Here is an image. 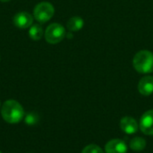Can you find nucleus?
Instances as JSON below:
<instances>
[{
    "label": "nucleus",
    "instance_id": "1",
    "mask_svg": "<svg viewBox=\"0 0 153 153\" xmlns=\"http://www.w3.org/2000/svg\"><path fill=\"white\" fill-rule=\"evenodd\" d=\"M3 119L9 124L19 123L24 117V110L22 105L13 100H6L1 108Z\"/></svg>",
    "mask_w": 153,
    "mask_h": 153
},
{
    "label": "nucleus",
    "instance_id": "2",
    "mask_svg": "<svg viewBox=\"0 0 153 153\" xmlns=\"http://www.w3.org/2000/svg\"><path fill=\"white\" fill-rule=\"evenodd\" d=\"M134 69L140 74L153 72V53L150 50H141L135 54L133 59Z\"/></svg>",
    "mask_w": 153,
    "mask_h": 153
},
{
    "label": "nucleus",
    "instance_id": "3",
    "mask_svg": "<svg viewBox=\"0 0 153 153\" xmlns=\"http://www.w3.org/2000/svg\"><path fill=\"white\" fill-rule=\"evenodd\" d=\"M54 13H55L54 6L48 2H41L38 4L33 10V14L35 19L42 23L49 21L53 17Z\"/></svg>",
    "mask_w": 153,
    "mask_h": 153
},
{
    "label": "nucleus",
    "instance_id": "4",
    "mask_svg": "<svg viewBox=\"0 0 153 153\" xmlns=\"http://www.w3.org/2000/svg\"><path fill=\"white\" fill-rule=\"evenodd\" d=\"M65 36V28L59 23H51L45 31L46 40L50 44H57L64 39Z\"/></svg>",
    "mask_w": 153,
    "mask_h": 153
},
{
    "label": "nucleus",
    "instance_id": "5",
    "mask_svg": "<svg viewBox=\"0 0 153 153\" xmlns=\"http://www.w3.org/2000/svg\"><path fill=\"white\" fill-rule=\"evenodd\" d=\"M139 127L147 135H153V109L146 111L141 117Z\"/></svg>",
    "mask_w": 153,
    "mask_h": 153
},
{
    "label": "nucleus",
    "instance_id": "6",
    "mask_svg": "<svg viewBox=\"0 0 153 153\" xmlns=\"http://www.w3.org/2000/svg\"><path fill=\"white\" fill-rule=\"evenodd\" d=\"M13 24L20 29H27L31 26L33 22L32 16L26 12H20L17 13L13 18Z\"/></svg>",
    "mask_w": 153,
    "mask_h": 153
},
{
    "label": "nucleus",
    "instance_id": "7",
    "mask_svg": "<svg viewBox=\"0 0 153 153\" xmlns=\"http://www.w3.org/2000/svg\"><path fill=\"white\" fill-rule=\"evenodd\" d=\"M106 153H126L127 145L120 139H113L105 146Z\"/></svg>",
    "mask_w": 153,
    "mask_h": 153
},
{
    "label": "nucleus",
    "instance_id": "8",
    "mask_svg": "<svg viewBox=\"0 0 153 153\" xmlns=\"http://www.w3.org/2000/svg\"><path fill=\"white\" fill-rule=\"evenodd\" d=\"M120 127L123 132L127 134H135L138 131L139 125L137 121L132 117H125L120 121Z\"/></svg>",
    "mask_w": 153,
    "mask_h": 153
},
{
    "label": "nucleus",
    "instance_id": "9",
    "mask_svg": "<svg viewBox=\"0 0 153 153\" xmlns=\"http://www.w3.org/2000/svg\"><path fill=\"white\" fill-rule=\"evenodd\" d=\"M138 91L143 96H150L153 93V77L144 76L138 83Z\"/></svg>",
    "mask_w": 153,
    "mask_h": 153
},
{
    "label": "nucleus",
    "instance_id": "10",
    "mask_svg": "<svg viewBox=\"0 0 153 153\" xmlns=\"http://www.w3.org/2000/svg\"><path fill=\"white\" fill-rule=\"evenodd\" d=\"M66 25H67V29L69 30L78 31L82 29V27L84 25V22H83L82 18H81L79 16H74V17H72L71 19H69Z\"/></svg>",
    "mask_w": 153,
    "mask_h": 153
},
{
    "label": "nucleus",
    "instance_id": "11",
    "mask_svg": "<svg viewBox=\"0 0 153 153\" xmlns=\"http://www.w3.org/2000/svg\"><path fill=\"white\" fill-rule=\"evenodd\" d=\"M146 147V141L142 137H135L130 142V148L134 152H141Z\"/></svg>",
    "mask_w": 153,
    "mask_h": 153
},
{
    "label": "nucleus",
    "instance_id": "12",
    "mask_svg": "<svg viewBox=\"0 0 153 153\" xmlns=\"http://www.w3.org/2000/svg\"><path fill=\"white\" fill-rule=\"evenodd\" d=\"M43 30L41 28V26H39V24H34L32 25L30 30H29V35L30 37L33 39V40H39L42 38L43 36Z\"/></svg>",
    "mask_w": 153,
    "mask_h": 153
},
{
    "label": "nucleus",
    "instance_id": "13",
    "mask_svg": "<svg viewBox=\"0 0 153 153\" xmlns=\"http://www.w3.org/2000/svg\"><path fill=\"white\" fill-rule=\"evenodd\" d=\"M82 153H104L102 149L96 145V144H90V145H87L83 150Z\"/></svg>",
    "mask_w": 153,
    "mask_h": 153
},
{
    "label": "nucleus",
    "instance_id": "14",
    "mask_svg": "<svg viewBox=\"0 0 153 153\" xmlns=\"http://www.w3.org/2000/svg\"><path fill=\"white\" fill-rule=\"evenodd\" d=\"M37 122H38V117L34 113H30L25 117V123L30 126H32V125L36 124Z\"/></svg>",
    "mask_w": 153,
    "mask_h": 153
},
{
    "label": "nucleus",
    "instance_id": "15",
    "mask_svg": "<svg viewBox=\"0 0 153 153\" xmlns=\"http://www.w3.org/2000/svg\"><path fill=\"white\" fill-rule=\"evenodd\" d=\"M1 2H8V1H10V0H0Z\"/></svg>",
    "mask_w": 153,
    "mask_h": 153
},
{
    "label": "nucleus",
    "instance_id": "16",
    "mask_svg": "<svg viewBox=\"0 0 153 153\" xmlns=\"http://www.w3.org/2000/svg\"><path fill=\"white\" fill-rule=\"evenodd\" d=\"M0 153H2V152H0Z\"/></svg>",
    "mask_w": 153,
    "mask_h": 153
}]
</instances>
